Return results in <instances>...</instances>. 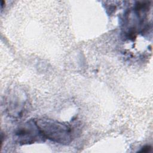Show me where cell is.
Returning a JSON list of instances; mask_svg holds the SVG:
<instances>
[{"label":"cell","mask_w":153,"mask_h":153,"mask_svg":"<svg viewBox=\"0 0 153 153\" xmlns=\"http://www.w3.org/2000/svg\"><path fill=\"white\" fill-rule=\"evenodd\" d=\"M15 136L17 141L20 145L32 144L45 139L37 125L36 120H33L20 124L16 130Z\"/></svg>","instance_id":"obj_2"},{"label":"cell","mask_w":153,"mask_h":153,"mask_svg":"<svg viewBox=\"0 0 153 153\" xmlns=\"http://www.w3.org/2000/svg\"><path fill=\"white\" fill-rule=\"evenodd\" d=\"M36 122L45 139L60 144H68L72 141V130L69 125L44 118L37 120Z\"/></svg>","instance_id":"obj_1"}]
</instances>
